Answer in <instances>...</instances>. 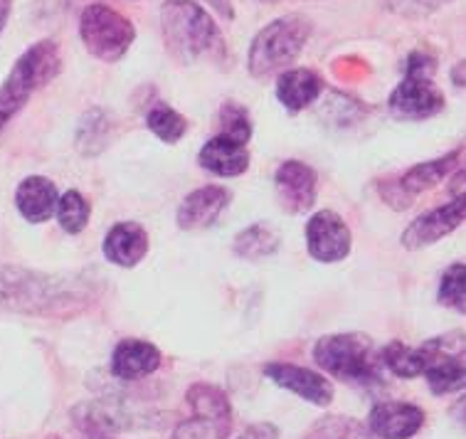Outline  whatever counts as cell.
<instances>
[{
	"label": "cell",
	"mask_w": 466,
	"mask_h": 439,
	"mask_svg": "<svg viewBox=\"0 0 466 439\" xmlns=\"http://www.w3.org/2000/svg\"><path fill=\"white\" fill-rule=\"evenodd\" d=\"M279 437V430L274 424H255V427H247L238 439H277Z\"/></svg>",
	"instance_id": "33"
},
{
	"label": "cell",
	"mask_w": 466,
	"mask_h": 439,
	"mask_svg": "<svg viewBox=\"0 0 466 439\" xmlns=\"http://www.w3.org/2000/svg\"><path fill=\"white\" fill-rule=\"evenodd\" d=\"M79 37L92 57L114 65L127 57V52L136 43V27L116 8L92 3L79 15Z\"/></svg>",
	"instance_id": "7"
},
{
	"label": "cell",
	"mask_w": 466,
	"mask_h": 439,
	"mask_svg": "<svg viewBox=\"0 0 466 439\" xmlns=\"http://www.w3.org/2000/svg\"><path fill=\"white\" fill-rule=\"evenodd\" d=\"M55 215H57V222H60V228L67 235H79L86 228V222H89L92 205H89V200L79 190H67L65 195H60Z\"/></svg>",
	"instance_id": "26"
},
{
	"label": "cell",
	"mask_w": 466,
	"mask_h": 439,
	"mask_svg": "<svg viewBox=\"0 0 466 439\" xmlns=\"http://www.w3.org/2000/svg\"><path fill=\"white\" fill-rule=\"evenodd\" d=\"M198 163L212 176L235 178L242 176L249 168V151H247V144H239L229 136L218 134L200 148Z\"/></svg>",
	"instance_id": "18"
},
{
	"label": "cell",
	"mask_w": 466,
	"mask_h": 439,
	"mask_svg": "<svg viewBox=\"0 0 466 439\" xmlns=\"http://www.w3.org/2000/svg\"><path fill=\"white\" fill-rule=\"evenodd\" d=\"M264 375L274 381L279 388L294 393L311 405L326 407L333 400V385L319 373L291 363H269L264 365Z\"/></svg>",
	"instance_id": "12"
},
{
	"label": "cell",
	"mask_w": 466,
	"mask_h": 439,
	"mask_svg": "<svg viewBox=\"0 0 466 439\" xmlns=\"http://www.w3.org/2000/svg\"><path fill=\"white\" fill-rule=\"evenodd\" d=\"M363 437V430L360 424L353 423V420H346V417H326L321 423L314 424V430L309 432L306 439H360Z\"/></svg>",
	"instance_id": "32"
},
{
	"label": "cell",
	"mask_w": 466,
	"mask_h": 439,
	"mask_svg": "<svg viewBox=\"0 0 466 439\" xmlns=\"http://www.w3.org/2000/svg\"><path fill=\"white\" fill-rule=\"evenodd\" d=\"M353 247L346 220L333 210H319L306 222V250L321 264L343 262Z\"/></svg>",
	"instance_id": "10"
},
{
	"label": "cell",
	"mask_w": 466,
	"mask_h": 439,
	"mask_svg": "<svg viewBox=\"0 0 466 439\" xmlns=\"http://www.w3.org/2000/svg\"><path fill=\"white\" fill-rule=\"evenodd\" d=\"M311 33H314V23L301 13H289V15L271 20L249 43V52H247L249 75L255 79L281 75L304 52Z\"/></svg>",
	"instance_id": "4"
},
{
	"label": "cell",
	"mask_w": 466,
	"mask_h": 439,
	"mask_svg": "<svg viewBox=\"0 0 466 439\" xmlns=\"http://www.w3.org/2000/svg\"><path fill=\"white\" fill-rule=\"evenodd\" d=\"M187 405L193 407V414L210 417V420L232 427V405H229L228 395L215 385H208V383L193 385L187 390Z\"/></svg>",
	"instance_id": "22"
},
{
	"label": "cell",
	"mask_w": 466,
	"mask_h": 439,
	"mask_svg": "<svg viewBox=\"0 0 466 439\" xmlns=\"http://www.w3.org/2000/svg\"><path fill=\"white\" fill-rule=\"evenodd\" d=\"M451 3L454 0H382V8L405 20H424Z\"/></svg>",
	"instance_id": "30"
},
{
	"label": "cell",
	"mask_w": 466,
	"mask_h": 439,
	"mask_svg": "<svg viewBox=\"0 0 466 439\" xmlns=\"http://www.w3.org/2000/svg\"><path fill=\"white\" fill-rule=\"evenodd\" d=\"M229 424H222L210 417L196 414L193 420H187L176 430L173 439H228Z\"/></svg>",
	"instance_id": "31"
},
{
	"label": "cell",
	"mask_w": 466,
	"mask_h": 439,
	"mask_svg": "<svg viewBox=\"0 0 466 439\" xmlns=\"http://www.w3.org/2000/svg\"><path fill=\"white\" fill-rule=\"evenodd\" d=\"M218 127H220L222 136H229L239 144H247L252 138V117L249 111L238 102H225L220 107V114H218Z\"/></svg>",
	"instance_id": "29"
},
{
	"label": "cell",
	"mask_w": 466,
	"mask_h": 439,
	"mask_svg": "<svg viewBox=\"0 0 466 439\" xmlns=\"http://www.w3.org/2000/svg\"><path fill=\"white\" fill-rule=\"evenodd\" d=\"M466 222V190L451 198L450 203L440 205L434 210L424 212L417 220H412L402 232V247L405 250H424L441 242L444 237L451 235L454 230Z\"/></svg>",
	"instance_id": "9"
},
{
	"label": "cell",
	"mask_w": 466,
	"mask_h": 439,
	"mask_svg": "<svg viewBox=\"0 0 466 439\" xmlns=\"http://www.w3.org/2000/svg\"><path fill=\"white\" fill-rule=\"evenodd\" d=\"M274 92H277V99H279L284 109L297 114V111L309 109L321 97L323 79L314 69L289 67L277 79V89Z\"/></svg>",
	"instance_id": "19"
},
{
	"label": "cell",
	"mask_w": 466,
	"mask_h": 439,
	"mask_svg": "<svg viewBox=\"0 0 466 439\" xmlns=\"http://www.w3.org/2000/svg\"><path fill=\"white\" fill-rule=\"evenodd\" d=\"M57 200H60V190L55 180L45 176H27L15 190L17 212L33 225L47 222L57 210Z\"/></svg>",
	"instance_id": "17"
},
{
	"label": "cell",
	"mask_w": 466,
	"mask_h": 439,
	"mask_svg": "<svg viewBox=\"0 0 466 439\" xmlns=\"http://www.w3.org/2000/svg\"><path fill=\"white\" fill-rule=\"evenodd\" d=\"M437 301L451 309V311L466 313V264H450L447 270L441 271Z\"/></svg>",
	"instance_id": "27"
},
{
	"label": "cell",
	"mask_w": 466,
	"mask_h": 439,
	"mask_svg": "<svg viewBox=\"0 0 466 439\" xmlns=\"http://www.w3.org/2000/svg\"><path fill=\"white\" fill-rule=\"evenodd\" d=\"M111 131H114V118L104 109H89L85 117L79 118L76 127V148L82 156H99L109 146Z\"/></svg>",
	"instance_id": "21"
},
{
	"label": "cell",
	"mask_w": 466,
	"mask_h": 439,
	"mask_svg": "<svg viewBox=\"0 0 466 439\" xmlns=\"http://www.w3.org/2000/svg\"><path fill=\"white\" fill-rule=\"evenodd\" d=\"M434 395H450L466 390L464 363H430L422 373Z\"/></svg>",
	"instance_id": "28"
},
{
	"label": "cell",
	"mask_w": 466,
	"mask_h": 439,
	"mask_svg": "<svg viewBox=\"0 0 466 439\" xmlns=\"http://www.w3.org/2000/svg\"><path fill=\"white\" fill-rule=\"evenodd\" d=\"M380 363L398 378H417L424 373L422 355H420V348H410L402 341H390L388 346L382 348L380 353Z\"/></svg>",
	"instance_id": "24"
},
{
	"label": "cell",
	"mask_w": 466,
	"mask_h": 439,
	"mask_svg": "<svg viewBox=\"0 0 466 439\" xmlns=\"http://www.w3.org/2000/svg\"><path fill=\"white\" fill-rule=\"evenodd\" d=\"M62 72V52L55 40L30 45L0 85V134L10 121L25 109L30 97L50 85Z\"/></svg>",
	"instance_id": "3"
},
{
	"label": "cell",
	"mask_w": 466,
	"mask_h": 439,
	"mask_svg": "<svg viewBox=\"0 0 466 439\" xmlns=\"http://www.w3.org/2000/svg\"><path fill=\"white\" fill-rule=\"evenodd\" d=\"M161 35L168 55L180 65L228 59L220 27L196 0H166L161 5Z\"/></svg>",
	"instance_id": "1"
},
{
	"label": "cell",
	"mask_w": 466,
	"mask_h": 439,
	"mask_svg": "<svg viewBox=\"0 0 466 439\" xmlns=\"http://www.w3.org/2000/svg\"><path fill=\"white\" fill-rule=\"evenodd\" d=\"M454 414H457L459 423H461L466 427V397H464V400H461V403H457V405H454Z\"/></svg>",
	"instance_id": "36"
},
{
	"label": "cell",
	"mask_w": 466,
	"mask_h": 439,
	"mask_svg": "<svg viewBox=\"0 0 466 439\" xmlns=\"http://www.w3.org/2000/svg\"><path fill=\"white\" fill-rule=\"evenodd\" d=\"M102 250L111 264L131 270L136 264H141V260L148 254V232L134 220L116 222L104 237Z\"/></svg>",
	"instance_id": "16"
},
{
	"label": "cell",
	"mask_w": 466,
	"mask_h": 439,
	"mask_svg": "<svg viewBox=\"0 0 466 439\" xmlns=\"http://www.w3.org/2000/svg\"><path fill=\"white\" fill-rule=\"evenodd\" d=\"M10 10H13V0H0V35H3L5 26H8Z\"/></svg>",
	"instance_id": "35"
},
{
	"label": "cell",
	"mask_w": 466,
	"mask_h": 439,
	"mask_svg": "<svg viewBox=\"0 0 466 439\" xmlns=\"http://www.w3.org/2000/svg\"><path fill=\"white\" fill-rule=\"evenodd\" d=\"M146 127L156 138H161L163 144H178L187 134V118L168 104H156L146 114Z\"/></svg>",
	"instance_id": "25"
},
{
	"label": "cell",
	"mask_w": 466,
	"mask_h": 439,
	"mask_svg": "<svg viewBox=\"0 0 466 439\" xmlns=\"http://www.w3.org/2000/svg\"><path fill=\"white\" fill-rule=\"evenodd\" d=\"M424 368L430 363H464L466 365V333L464 331H450L420 346Z\"/></svg>",
	"instance_id": "23"
},
{
	"label": "cell",
	"mask_w": 466,
	"mask_h": 439,
	"mask_svg": "<svg viewBox=\"0 0 466 439\" xmlns=\"http://www.w3.org/2000/svg\"><path fill=\"white\" fill-rule=\"evenodd\" d=\"M86 299L85 287L67 277L0 264V309L20 313L55 311L57 306Z\"/></svg>",
	"instance_id": "2"
},
{
	"label": "cell",
	"mask_w": 466,
	"mask_h": 439,
	"mask_svg": "<svg viewBox=\"0 0 466 439\" xmlns=\"http://www.w3.org/2000/svg\"><path fill=\"white\" fill-rule=\"evenodd\" d=\"M274 190H277V200L287 212L291 215L309 212L316 203L319 176L309 163L284 161L274 176Z\"/></svg>",
	"instance_id": "11"
},
{
	"label": "cell",
	"mask_w": 466,
	"mask_h": 439,
	"mask_svg": "<svg viewBox=\"0 0 466 439\" xmlns=\"http://www.w3.org/2000/svg\"><path fill=\"white\" fill-rule=\"evenodd\" d=\"M461 148L457 151H450L440 156V158H432V161H424L412 166L410 170H405L402 176L392 178V180H380L378 183V193L385 203L395 208V210H407L410 205L415 203L417 195L427 193L430 188L440 186L444 178L450 176L451 170L459 168L461 163Z\"/></svg>",
	"instance_id": "8"
},
{
	"label": "cell",
	"mask_w": 466,
	"mask_h": 439,
	"mask_svg": "<svg viewBox=\"0 0 466 439\" xmlns=\"http://www.w3.org/2000/svg\"><path fill=\"white\" fill-rule=\"evenodd\" d=\"M232 200L228 188L222 186H203L187 193L183 198V203L178 205V228L186 230V232H193V230H205L210 228L212 222H218L225 208Z\"/></svg>",
	"instance_id": "13"
},
{
	"label": "cell",
	"mask_w": 466,
	"mask_h": 439,
	"mask_svg": "<svg viewBox=\"0 0 466 439\" xmlns=\"http://www.w3.org/2000/svg\"><path fill=\"white\" fill-rule=\"evenodd\" d=\"M161 351L141 338H124L111 353V373L119 381H141L161 368Z\"/></svg>",
	"instance_id": "15"
},
{
	"label": "cell",
	"mask_w": 466,
	"mask_h": 439,
	"mask_svg": "<svg viewBox=\"0 0 466 439\" xmlns=\"http://www.w3.org/2000/svg\"><path fill=\"white\" fill-rule=\"evenodd\" d=\"M451 193L454 195H459V193H464L466 190V166L461 170H457V173H454V180H451Z\"/></svg>",
	"instance_id": "34"
},
{
	"label": "cell",
	"mask_w": 466,
	"mask_h": 439,
	"mask_svg": "<svg viewBox=\"0 0 466 439\" xmlns=\"http://www.w3.org/2000/svg\"><path fill=\"white\" fill-rule=\"evenodd\" d=\"M259 3H279V0H259Z\"/></svg>",
	"instance_id": "37"
},
{
	"label": "cell",
	"mask_w": 466,
	"mask_h": 439,
	"mask_svg": "<svg viewBox=\"0 0 466 439\" xmlns=\"http://www.w3.org/2000/svg\"><path fill=\"white\" fill-rule=\"evenodd\" d=\"M316 365L333 378L346 383L380 381V355H375L373 341L365 333H331L316 341Z\"/></svg>",
	"instance_id": "5"
},
{
	"label": "cell",
	"mask_w": 466,
	"mask_h": 439,
	"mask_svg": "<svg viewBox=\"0 0 466 439\" xmlns=\"http://www.w3.org/2000/svg\"><path fill=\"white\" fill-rule=\"evenodd\" d=\"M434 59L424 52L407 57L405 77L388 99V109L400 121H427L444 109V94L434 85Z\"/></svg>",
	"instance_id": "6"
},
{
	"label": "cell",
	"mask_w": 466,
	"mask_h": 439,
	"mask_svg": "<svg viewBox=\"0 0 466 439\" xmlns=\"http://www.w3.org/2000/svg\"><path fill=\"white\" fill-rule=\"evenodd\" d=\"M281 245V237L277 228H271L269 222H255L235 237L232 242V252L238 254L239 260L247 262H257L264 257H271Z\"/></svg>",
	"instance_id": "20"
},
{
	"label": "cell",
	"mask_w": 466,
	"mask_h": 439,
	"mask_svg": "<svg viewBox=\"0 0 466 439\" xmlns=\"http://www.w3.org/2000/svg\"><path fill=\"white\" fill-rule=\"evenodd\" d=\"M424 413L412 403H380L370 410L368 427L380 439H410L422 430Z\"/></svg>",
	"instance_id": "14"
},
{
	"label": "cell",
	"mask_w": 466,
	"mask_h": 439,
	"mask_svg": "<svg viewBox=\"0 0 466 439\" xmlns=\"http://www.w3.org/2000/svg\"><path fill=\"white\" fill-rule=\"evenodd\" d=\"M99 439H114V437H99Z\"/></svg>",
	"instance_id": "38"
}]
</instances>
